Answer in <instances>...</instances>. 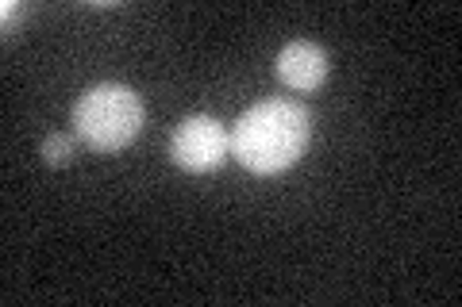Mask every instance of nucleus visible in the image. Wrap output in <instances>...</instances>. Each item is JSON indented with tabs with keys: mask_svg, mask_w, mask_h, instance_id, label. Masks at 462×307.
Returning a JSON list of instances; mask_svg holds the SVG:
<instances>
[{
	"mask_svg": "<svg viewBox=\"0 0 462 307\" xmlns=\"http://www.w3.org/2000/svg\"><path fill=\"white\" fill-rule=\"evenodd\" d=\"M309 127V108L297 100H258L231 127V154L254 177H278L305 158Z\"/></svg>",
	"mask_w": 462,
	"mask_h": 307,
	"instance_id": "f257e3e1",
	"label": "nucleus"
},
{
	"mask_svg": "<svg viewBox=\"0 0 462 307\" xmlns=\"http://www.w3.org/2000/svg\"><path fill=\"white\" fill-rule=\"evenodd\" d=\"M147 120V108L135 89L120 81H100L85 89L74 104V135L97 154H120L132 146Z\"/></svg>",
	"mask_w": 462,
	"mask_h": 307,
	"instance_id": "f03ea898",
	"label": "nucleus"
},
{
	"mask_svg": "<svg viewBox=\"0 0 462 307\" xmlns=\"http://www.w3.org/2000/svg\"><path fill=\"white\" fill-rule=\"evenodd\" d=\"M170 158L185 173H212L231 158V131L216 115H185L170 139Z\"/></svg>",
	"mask_w": 462,
	"mask_h": 307,
	"instance_id": "7ed1b4c3",
	"label": "nucleus"
},
{
	"mask_svg": "<svg viewBox=\"0 0 462 307\" xmlns=\"http://www.w3.org/2000/svg\"><path fill=\"white\" fill-rule=\"evenodd\" d=\"M273 69H278V81L289 93H316L331 73V58H328V50L320 47V42L297 39V42H285L282 47Z\"/></svg>",
	"mask_w": 462,
	"mask_h": 307,
	"instance_id": "20e7f679",
	"label": "nucleus"
},
{
	"mask_svg": "<svg viewBox=\"0 0 462 307\" xmlns=\"http://www.w3.org/2000/svg\"><path fill=\"white\" fill-rule=\"evenodd\" d=\"M39 154H42V162H47V166H69V162H74V154H78V142H74L69 131H54V135L42 139Z\"/></svg>",
	"mask_w": 462,
	"mask_h": 307,
	"instance_id": "39448f33",
	"label": "nucleus"
},
{
	"mask_svg": "<svg viewBox=\"0 0 462 307\" xmlns=\"http://www.w3.org/2000/svg\"><path fill=\"white\" fill-rule=\"evenodd\" d=\"M0 16H5V35H12V27H16V23H20V16H23V5H20V0H5Z\"/></svg>",
	"mask_w": 462,
	"mask_h": 307,
	"instance_id": "423d86ee",
	"label": "nucleus"
}]
</instances>
